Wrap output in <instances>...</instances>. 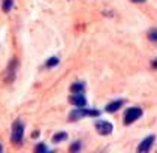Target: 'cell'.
Segmentation results:
<instances>
[{
    "label": "cell",
    "mask_w": 157,
    "mask_h": 153,
    "mask_svg": "<svg viewBox=\"0 0 157 153\" xmlns=\"http://www.w3.org/2000/svg\"><path fill=\"white\" fill-rule=\"evenodd\" d=\"M57 63H59V59H57V57H51V59L48 60V63H47V66L51 68V66H54V65H57Z\"/></svg>",
    "instance_id": "14"
},
{
    "label": "cell",
    "mask_w": 157,
    "mask_h": 153,
    "mask_svg": "<svg viewBox=\"0 0 157 153\" xmlns=\"http://www.w3.org/2000/svg\"><path fill=\"white\" fill-rule=\"evenodd\" d=\"M150 39H151L153 42H157V29H153V30L150 32Z\"/></svg>",
    "instance_id": "12"
},
{
    "label": "cell",
    "mask_w": 157,
    "mask_h": 153,
    "mask_svg": "<svg viewBox=\"0 0 157 153\" xmlns=\"http://www.w3.org/2000/svg\"><path fill=\"white\" fill-rule=\"evenodd\" d=\"M121 105H123V101H114V102H111V104L106 105V111L108 113H114V111L120 110Z\"/></svg>",
    "instance_id": "7"
},
{
    "label": "cell",
    "mask_w": 157,
    "mask_h": 153,
    "mask_svg": "<svg viewBox=\"0 0 157 153\" xmlns=\"http://www.w3.org/2000/svg\"><path fill=\"white\" fill-rule=\"evenodd\" d=\"M66 137H67V134H66V132H59V134H56V135L52 137V141L54 143L63 141V140H66Z\"/></svg>",
    "instance_id": "8"
},
{
    "label": "cell",
    "mask_w": 157,
    "mask_h": 153,
    "mask_svg": "<svg viewBox=\"0 0 157 153\" xmlns=\"http://www.w3.org/2000/svg\"><path fill=\"white\" fill-rule=\"evenodd\" d=\"M3 11L5 12H9L11 11V8H12V0H3Z\"/></svg>",
    "instance_id": "10"
},
{
    "label": "cell",
    "mask_w": 157,
    "mask_h": 153,
    "mask_svg": "<svg viewBox=\"0 0 157 153\" xmlns=\"http://www.w3.org/2000/svg\"><path fill=\"white\" fill-rule=\"evenodd\" d=\"M141 116H142V110L141 108H136V107L129 108L126 111V114H124V123L126 125H130V123H133L136 119H139Z\"/></svg>",
    "instance_id": "2"
},
{
    "label": "cell",
    "mask_w": 157,
    "mask_h": 153,
    "mask_svg": "<svg viewBox=\"0 0 157 153\" xmlns=\"http://www.w3.org/2000/svg\"><path fill=\"white\" fill-rule=\"evenodd\" d=\"M0 153H2V144H0Z\"/></svg>",
    "instance_id": "17"
},
{
    "label": "cell",
    "mask_w": 157,
    "mask_h": 153,
    "mask_svg": "<svg viewBox=\"0 0 157 153\" xmlns=\"http://www.w3.org/2000/svg\"><path fill=\"white\" fill-rule=\"evenodd\" d=\"M153 68H157V60H154V62H153Z\"/></svg>",
    "instance_id": "15"
},
{
    "label": "cell",
    "mask_w": 157,
    "mask_h": 153,
    "mask_svg": "<svg viewBox=\"0 0 157 153\" xmlns=\"http://www.w3.org/2000/svg\"><path fill=\"white\" fill-rule=\"evenodd\" d=\"M36 153H48V152H47V147H45V144H37Z\"/></svg>",
    "instance_id": "11"
},
{
    "label": "cell",
    "mask_w": 157,
    "mask_h": 153,
    "mask_svg": "<svg viewBox=\"0 0 157 153\" xmlns=\"http://www.w3.org/2000/svg\"><path fill=\"white\" fill-rule=\"evenodd\" d=\"M79 149H81V144H79V143H73L72 147H71V152H72V153H76L78 150H79Z\"/></svg>",
    "instance_id": "13"
},
{
    "label": "cell",
    "mask_w": 157,
    "mask_h": 153,
    "mask_svg": "<svg viewBox=\"0 0 157 153\" xmlns=\"http://www.w3.org/2000/svg\"><path fill=\"white\" fill-rule=\"evenodd\" d=\"M85 116H99V111L97 110H81V107H78V110L71 113L69 119L71 120H76V119L85 117Z\"/></svg>",
    "instance_id": "3"
},
{
    "label": "cell",
    "mask_w": 157,
    "mask_h": 153,
    "mask_svg": "<svg viewBox=\"0 0 157 153\" xmlns=\"http://www.w3.org/2000/svg\"><path fill=\"white\" fill-rule=\"evenodd\" d=\"M82 89H84V86L81 83H75V84H72V87H71V90H72L73 93H79V92H82Z\"/></svg>",
    "instance_id": "9"
},
{
    "label": "cell",
    "mask_w": 157,
    "mask_h": 153,
    "mask_svg": "<svg viewBox=\"0 0 157 153\" xmlns=\"http://www.w3.org/2000/svg\"><path fill=\"white\" fill-rule=\"evenodd\" d=\"M71 104H73L75 107H84L85 104H87V101H85V98L82 96V95H73V96H71Z\"/></svg>",
    "instance_id": "6"
},
{
    "label": "cell",
    "mask_w": 157,
    "mask_h": 153,
    "mask_svg": "<svg viewBox=\"0 0 157 153\" xmlns=\"http://www.w3.org/2000/svg\"><path fill=\"white\" fill-rule=\"evenodd\" d=\"M96 131L100 135H109L112 132V125L105 120H99V122H96Z\"/></svg>",
    "instance_id": "4"
},
{
    "label": "cell",
    "mask_w": 157,
    "mask_h": 153,
    "mask_svg": "<svg viewBox=\"0 0 157 153\" xmlns=\"http://www.w3.org/2000/svg\"><path fill=\"white\" fill-rule=\"evenodd\" d=\"M154 135H151V137H147L144 141L141 143L139 146H138V149H136V153H147L150 149H151V146H153V143H154Z\"/></svg>",
    "instance_id": "5"
},
{
    "label": "cell",
    "mask_w": 157,
    "mask_h": 153,
    "mask_svg": "<svg viewBox=\"0 0 157 153\" xmlns=\"http://www.w3.org/2000/svg\"><path fill=\"white\" fill-rule=\"evenodd\" d=\"M133 2H136V3H142V2H145V0H133Z\"/></svg>",
    "instance_id": "16"
},
{
    "label": "cell",
    "mask_w": 157,
    "mask_h": 153,
    "mask_svg": "<svg viewBox=\"0 0 157 153\" xmlns=\"http://www.w3.org/2000/svg\"><path fill=\"white\" fill-rule=\"evenodd\" d=\"M23 135H24V126L20 120L13 122L12 125V143L15 146H20L23 143Z\"/></svg>",
    "instance_id": "1"
}]
</instances>
